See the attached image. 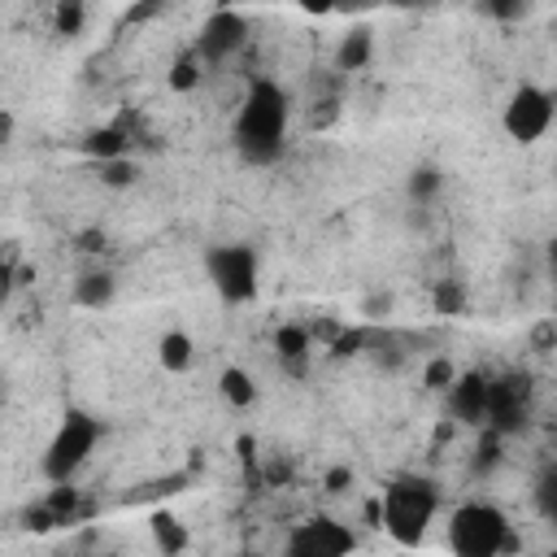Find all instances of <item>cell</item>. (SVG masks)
<instances>
[{
  "instance_id": "obj_15",
  "label": "cell",
  "mask_w": 557,
  "mask_h": 557,
  "mask_svg": "<svg viewBox=\"0 0 557 557\" xmlns=\"http://www.w3.org/2000/svg\"><path fill=\"white\" fill-rule=\"evenodd\" d=\"M157 361H161V370H170V374L191 370V361H196L191 335H187V331H165V335L157 339Z\"/></svg>"
},
{
  "instance_id": "obj_20",
  "label": "cell",
  "mask_w": 557,
  "mask_h": 557,
  "mask_svg": "<svg viewBox=\"0 0 557 557\" xmlns=\"http://www.w3.org/2000/svg\"><path fill=\"white\" fill-rule=\"evenodd\" d=\"M431 305H435V313H444V318H457V313H466V283L461 278H440L435 287H431Z\"/></svg>"
},
{
  "instance_id": "obj_25",
  "label": "cell",
  "mask_w": 557,
  "mask_h": 557,
  "mask_svg": "<svg viewBox=\"0 0 557 557\" xmlns=\"http://www.w3.org/2000/svg\"><path fill=\"white\" fill-rule=\"evenodd\" d=\"M535 509H540V518L557 522V461L535 479Z\"/></svg>"
},
{
  "instance_id": "obj_17",
  "label": "cell",
  "mask_w": 557,
  "mask_h": 557,
  "mask_svg": "<svg viewBox=\"0 0 557 557\" xmlns=\"http://www.w3.org/2000/svg\"><path fill=\"white\" fill-rule=\"evenodd\" d=\"M218 392H222V400H226L231 409L257 405V379H252L244 366H226V370L218 374Z\"/></svg>"
},
{
  "instance_id": "obj_31",
  "label": "cell",
  "mask_w": 557,
  "mask_h": 557,
  "mask_svg": "<svg viewBox=\"0 0 557 557\" xmlns=\"http://www.w3.org/2000/svg\"><path fill=\"white\" fill-rule=\"evenodd\" d=\"M344 487H352V470H348V466H335V470L326 474V492H344Z\"/></svg>"
},
{
  "instance_id": "obj_2",
  "label": "cell",
  "mask_w": 557,
  "mask_h": 557,
  "mask_svg": "<svg viewBox=\"0 0 557 557\" xmlns=\"http://www.w3.org/2000/svg\"><path fill=\"white\" fill-rule=\"evenodd\" d=\"M435 513H440V487L426 474H396L379 496V527L405 548L426 540Z\"/></svg>"
},
{
  "instance_id": "obj_34",
  "label": "cell",
  "mask_w": 557,
  "mask_h": 557,
  "mask_svg": "<svg viewBox=\"0 0 557 557\" xmlns=\"http://www.w3.org/2000/svg\"><path fill=\"white\" fill-rule=\"evenodd\" d=\"M361 309H366V313H370V318H383V313H387V309H392V296H370V300H366V305H361Z\"/></svg>"
},
{
  "instance_id": "obj_11",
  "label": "cell",
  "mask_w": 557,
  "mask_h": 557,
  "mask_svg": "<svg viewBox=\"0 0 557 557\" xmlns=\"http://www.w3.org/2000/svg\"><path fill=\"white\" fill-rule=\"evenodd\" d=\"M313 344H318V339H313V331H309V326H296V322H292V326H278V331H274V352H278V366H283L287 374H296V379L309 370Z\"/></svg>"
},
{
  "instance_id": "obj_28",
  "label": "cell",
  "mask_w": 557,
  "mask_h": 557,
  "mask_svg": "<svg viewBox=\"0 0 557 557\" xmlns=\"http://www.w3.org/2000/svg\"><path fill=\"white\" fill-rule=\"evenodd\" d=\"M135 178H139V170H135V161H131V157L100 161V183H104V187H117V191H122V187H131Z\"/></svg>"
},
{
  "instance_id": "obj_18",
  "label": "cell",
  "mask_w": 557,
  "mask_h": 557,
  "mask_svg": "<svg viewBox=\"0 0 557 557\" xmlns=\"http://www.w3.org/2000/svg\"><path fill=\"white\" fill-rule=\"evenodd\" d=\"M500 461H505V435L492 431V426H479L474 457H470V474H474V479H487V474H496Z\"/></svg>"
},
{
  "instance_id": "obj_16",
  "label": "cell",
  "mask_w": 557,
  "mask_h": 557,
  "mask_svg": "<svg viewBox=\"0 0 557 557\" xmlns=\"http://www.w3.org/2000/svg\"><path fill=\"white\" fill-rule=\"evenodd\" d=\"M83 152H87L91 161H113V157H126V152H131V135H126L122 126H96V131H87Z\"/></svg>"
},
{
  "instance_id": "obj_9",
  "label": "cell",
  "mask_w": 557,
  "mask_h": 557,
  "mask_svg": "<svg viewBox=\"0 0 557 557\" xmlns=\"http://www.w3.org/2000/svg\"><path fill=\"white\" fill-rule=\"evenodd\" d=\"M357 548V535L335 522L331 513H313L305 522H296L283 540V553L287 557H339V553H352Z\"/></svg>"
},
{
  "instance_id": "obj_6",
  "label": "cell",
  "mask_w": 557,
  "mask_h": 557,
  "mask_svg": "<svg viewBox=\"0 0 557 557\" xmlns=\"http://www.w3.org/2000/svg\"><path fill=\"white\" fill-rule=\"evenodd\" d=\"M531 405H535V383L531 374L522 370H505V374H492V387H487V422L492 431H500L505 440L518 435L531 418Z\"/></svg>"
},
{
  "instance_id": "obj_26",
  "label": "cell",
  "mask_w": 557,
  "mask_h": 557,
  "mask_svg": "<svg viewBox=\"0 0 557 557\" xmlns=\"http://www.w3.org/2000/svg\"><path fill=\"white\" fill-rule=\"evenodd\" d=\"M474 9L492 22H522L531 13V0H479Z\"/></svg>"
},
{
  "instance_id": "obj_12",
  "label": "cell",
  "mask_w": 557,
  "mask_h": 557,
  "mask_svg": "<svg viewBox=\"0 0 557 557\" xmlns=\"http://www.w3.org/2000/svg\"><path fill=\"white\" fill-rule=\"evenodd\" d=\"M113 296H117V274L104 265H91L74 278V305H83V309H109Z\"/></svg>"
},
{
  "instance_id": "obj_36",
  "label": "cell",
  "mask_w": 557,
  "mask_h": 557,
  "mask_svg": "<svg viewBox=\"0 0 557 557\" xmlns=\"http://www.w3.org/2000/svg\"><path fill=\"white\" fill-rule=\"evenodd\" d=\"M0 144H13V113H0Z\"/></svg>"
},
{
  "instance_id": "obj_22",
  "label": "cell",
  "mask_w": 557,
  "mask_h": 557,
  "mask_svg": "<svg viewBox=\"0 0 557 557\" xmlns=\"http://www.w3.org/2000/svg\"><path fill=\"white\" fill-rule=\"evenodd\" d=\"M152 540H157L161 553H183L187 548V527L178 518H170V513H157L152 518Z\"/></svg>"
},
{
  "instance_id": "obj_4",
  "label": "cell",
  "mask_w": 557,
  "mask_h": 557,
  "mask_svg": "<svg viewBox=\"0 0 557 557\" xmlns=\"http://www.w3.org/2000/svg\"><path fill=\"white\" fill-rule=\"evenodd\" d=\"M96 444H100V422H96L91 413H83V409H70V413L57 422V431H52L44 457H39L44 479H48V483H70V479L91 461Z\"/></svg>"
},
{
  "instance_id": "obj_27",
  "label": "cell",
  "mask_w": 557,
  "mask_h": 557,
  "mask_svg": "<svg viewBox=\"0 0 557 557\" xmlns=\"http://www.w3.org/2000/svg\"><path fill=\"white\" fill-rule=\"evenodd\" d=\"M200 65H205V61H200L196 52H183V57L170 65V87H174V91H191V87L200 83Z\"/></svg>"
},
{
  "instance_id": "obj_40",
  "label": "cell",
  "mask_w": 557,
  "mask_h": 557,
  "mask_svg": "<svg viewBox=\"0 0 557 557\" xmlns=\"http://www.w3.org/2000/svg\"><path fill=\"white\" fill-rule=\"evenodd\" d=\"M553 287H557V274H553Z\"/></svg>"
},
{
  "instance_id": "obj_21",
  "label": "cell",
  "mask_w": 557,
  "mask_h": 557,
  "mask_svg": "<svg viewBox=\"0 0 557 557\" xmlns=\"http://www.w3.org/2000/svg\"><path fill=\"white\" fill-rule=\"evenodd\" d=\"M44 505H48V513H52V522H74V518L83 513V505H78V487H74V479H70V483H52V492L44 496Z\"/></svg>"
},
{
  "instance_id": "obj_1",
  "label": "cell",
  "mask_w": 557,
  "mask_h": 557,
  "mask_svg": "<svg viewBox=\"0 0 557 557\" xmlns=\"http://www.w3.org/2000/svg\"><path fill=\"white\" fill-rule=\"evenodd\" d=\"M287 126H292V96L274 78H252L231 122V144L239 161L274 165L287 152Z\"/></svg>"
},
{
  "instance_id": "obj_10",
  "label": "cell",
  "mask_w": 557,
  "mask_h": 557,
  "mask_svg": "<svg viewBox=\"0 0 557 557\" xmlns=\"http://www.w3.org/2000/svg\"><path fill=\"white\" fill-rule=\"evenodd\" d=\"M487 387H492V374H483V370H457V379L444 387L448 418L461 422V426H483L487 422Z\"/></svg>"
},
{
  "instance_id": "obj_32",
  "label": "cell",
  "mask_w": 557,
  "mask_h": 557,
  "mask_svg": "<svg viewBox=\"0 0 557 557\" xmlns=\"http://www.w3.org/2000/svg\"><path fill=\"white\" fill-rule=\"evenodd\" d=\"M553 335H557V322H540V326L531 331V339H535V348H540V352H548V344H553Z\"/></svg>"
},
{
  "instance_id": "obj_5",
  "label": "cell",
  "mask_w": 557,
  "mask_h": 557,
  "mask_svg": "<svg viewBox=\"0 0 557 557\" xmlns=\"http://www.w3.org/2000/svg\"><path fill=\"white\" fill-rule=\"evenodd\" d=\"M205 274L222 305H252L261 287V257L252 244H213L205 252Z\"/></svg>"
},
{
  "instance_id": "obj_37",
  "label": "cell",
  "mask_w": 557,
  "mask_h": 557,
  "mask_svg": "<svg viewBox=\"0 0 557 557\" xmlns=\"http://www.w3.org/2000/svg\"><path fill=\"white\" fill-rule=\"evenodd\" d=\"M392 9H418V4H426V0H387Z\"/></svg>"
},
{
  "instance_id": "obj_35",
  "label": "cell",
  "mask_w": 557,
  "mask_h": 557,
  "mask_svg": "<svg viewBox=\"0 0 557 557\" xmlns=\"http://www.w3.org/2000/svg\"><path fill=\"white\" fill-rule=\"evenodd\" d=\"M161 9V0H144V4H135L131 13H126V22H144V17H152Z\"/></svg>"
},
{
  "instance_id": "obj_13",
  "label": "cell",
  "mask_w": 557,
  "mask_h": 557,
  "mask_svg": "<svg viewBox=\"0 0 557 557\" xmlns=\"http://www.w3.org/2000/svg\"><path fill=\"white\" fill-rule=\"evenodd\" d=\"M361 357H370L374 370L396 374V370L409 361V348H405V335H396V331H387V326H370V339H366V352H361Z\"/></svg>"
},
{
  "instance_id": "obj_29",
  "label": "cell",
  "mask_w": 557,
  "mask_h": 557,
  "mask_svg": "<svg viewBox=\"0 0 557 557\" xmlns=\"http://www.w3.org/2000/svg\"><path fill=\"white\" fill-rule=\"evenodd\" d=\"M453 379H457V366H453L448 357H431L426 370H422V387H426V392H444Z\"/></svg>"
},
{
  "instance_id": "obj_38",
  "label": "cell",
  "mask_w": 557,
  "mask_h": 557,
  "mask_svg": "<svg viewBox=\"0 0 557 557\" xmlns=\"http://www.w3.org/2000/svg\"><path fill=\"white\" fill-rule=\"evenodd\" d=\"M548 265H553V274H557V239L548 244Z\"/></svg>"
},
{
  "instance_id": "obj_30",
  "label": "cell",
  "mask_w": 557,
  "mask_h": 557,
  "mask_svg": "<svg viewBox=\"0 0 557 557\" xmlns=\"http://www.w3.org/2000/svg\"><path fill=\"white\" fill-rule=\"evenodd\" d=\"M296 4L300 13H335V9H348V4H361V0H287Z\"/></svg>"
},
{
  "instance_id": "obj_14",
  "label": "cell",
  "mask_w": 557,
  "mask_h": 557,
  "mask_svg": "<svg viewBox=\"0 0 557 557\" xmlns=\"http://www.w3.org/2000/svg\"><path fill=\"white\" fill-rule=\"evenodd\" d=\"M370 57H374V35H370L366 26H348V30L339 35V44H335L331 65H335L339 74H357V70L370 65Z\"/></svg>"
},
{
  "instance_id": "obj_24",
  "label": "cell",
  "mask_w": 557,
  "mask_h": 557,
  "mask_svg": "<svg viewBox=\"0 0 557 557\" xmlns=\"http://www.w3.org/2000/svg\"><path fill=\"white\" fill-rule=\"evenodd\" d=\"M87 22V4L83 0H57V13H52V30L57 35H78Z\"/></svg>"
},
{
  "instance_id": "obj_8",
  "label": "cell",
  "mask_w": 557,
  "mask_h": 557,
  "mask_svg": "<svg viewBox=\"0 0 557 557\" xmlns=\"http://www.w3.org/2000/svg\"><path fill=\"white\" fill-rule=\"evenodd\" d=\"M248 35H252V26H248V17H244L239 9H213V13L205 17V26L196 30L191 52H196L205 65H222V61H231L235 52H244Z\"/></svg>"
},
{
  "instance_id": "obj_23",
  "label": "cell",
  "mask_w": 557,
  "mask_h": 557,
  "mask_svg": "<svg viewBox=\"0 0 557 557\" xmlns=\"http://www.w3.org/2000/svg\"><path fill=\"white\" fill-rule=\"evenodd\" d=\"M366 339H370V326H339V331H335V339L326 344V348H331V361L361 357V352H366Z\"/></svg>"
},
{
  "instance_id": "obj_19",
  "label": "cell",
  "mask_w": 557,
  "mask_h": 557,
  "mask_svg": "<svg viewBox=\"0 0 557 557\" xmlns=\"http://www.w3.org/2000/svg\"><path fill=\"white\" fill-rule=\"evenodd\" d=\"M440 187H444V174H440V165H413L409 170V178H405V196H409V205L413 209H426V205H435V196H440Z\"/></svg>"
},
{
  "instance_id": "obj_39",
  "label": "cell",
  "mask_w": 557,
  "mask_h": 557,
  "mask_svg": "<svg viewBox=\"0 0 557 557\" xmlns=\"http://www.w3.org/2000/svg\"><path fill=\"white\" fill-rule=\"evenodd\" d=\"M553 178H557V161H553Z\"/></svg>"
},
{
  "instance_id": "obj_33",
  "label": "cell",
  "mask_w": 557,
  "mask_h": 557,
  "mask_svg": "<svg viewBox=\"0 0 557 557\" xmlns=\"http://www.w3.org/2000/svg\"><path fill=\"white\" fill-rule=\"evenodd\" d=\"M104 248V235L100 231H83L78 235V252H100Z\"/></svg>"
},
{
  "instance_id": "obj_7",
  "label": "cell",
  "mask_w": 557,
  "mask_h": 557,
  "mask_svg": "<svg viewBox=\"0 0 557 557\" xmlns=\"http://www.w3.org/2000/svg\"><path fill=\"white\" fill-rule=\"evenodd\" d=\"M553 117H557V100H553L544 87L522 83V87H513V96L505 100L500 126H505V135H509L513 144H535V139L548 135Z\"/></svg>"
},
{
  "instance_id": "obj_3",
  "label": "cell",
  "mask_w": 557,
  "mask_h": 557,
  "mask_svg": "<svg viewBox=\"0 0 557 557\" xmlns=\"http://www.w3.org/2000/svg\"><path fill=\"white\" fill-rule=\"evenodd\" d=\"M448 548L457 557H496V553H513L518 535H513V522L505 518L500 505L461 500L448 518Z\"/></svg>"
}]
</instances>
